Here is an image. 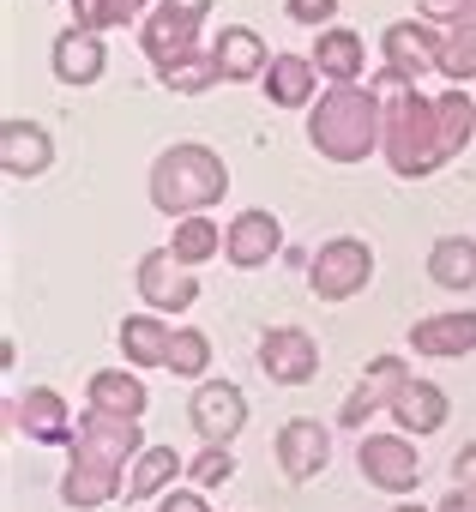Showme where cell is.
Masks as SVG:
<instances>
[{"label": "cell", "mask_w": 476, "mask_h": 512, "mask_svg": "<svg viewBox=\"0 0 476 512\" xmlns=\"http://www.w3.org/2000/svg\"><path fill=\"white\" fill-rule=\"evenodd\" d=\"M139 452H145L139 422L85 410L79 428H73V464H67V476H61V500H67L73 512H91V506L115 500V494L127 488L121 464H133Z\"/></svg>", "instance_id": "1"}, {"label": "cell", "mask_w": 476, "mask_h": 512, "mask_svg": "<svg viewBox=\"0 0 476 512\" xmlns=\"http://www.w3.org/2000/svg\"><path fill=\"white\" fill-rule=\"evenodd\" d=\"M308 139H314V151L332 157V163H362V157L386 139V109H380V97L362 91V85H332V91L314 103V115H308Z\"/></svg>", "instance_id": "2"}, {"label": "cell", "mask_w": 476, "mask_h": 512, "mask_svg": "<svg viewBox=\"0 0 476 512\" xmlns=\"http://www.w3.org/2000/svg\"><path fill=\"white\" fill-rule=\"evenodd\" d=\"M229 193V169L211 145H169L151 163V205L163 217H205V205H217Z\"/></svg>", "instance_id": "3"}, {"label": "cell", "mask_w": 476, "mask_h": 512, "mask_svg": "<svg viewBox=\"0 0 476 512\" xmlns=\"http://www.w3.org/2000/svg\"><path fill=\"white\" fill-rule=\"evenodd\" d=\"M392 91H398V97L386 103V139H380V151H386L392 175L422 181V175H434V169L446 163V151H440V121H434V103L416 97L410 85H392Z\"/></svg>", "instance_id": "4"}, {"label": "cell", "mask_w": 476, "mask_h": 512, "mask_svg": "<svg viewBox=\"0 0 476 512\" xmlns=\"http://www.w3.org/2000/svg\"><path fill=\"white\" fill-rule=\"evenodd\" d=\"M368 278H374V247L356 241V235L326 241L314 260H308V290L320 302H350L356 290H368Z\"/></svg>", "instance_id": "5"}, {"label": "cell", "mask_w": 476, "mask_h": 512, "mask_svg": "<svg viewBox=\"0 0 476 512\" xmlns=\"http://www.w3.org/2000/svg\"><path fill=\"white\" fill-rule=\"evenodd\" d=\"M205 7H211V0H163V7L145 19V55L157 61L163 79H169L175 67L199 61V55H193V25L205 19Z\"/></svg>", "instance_id": "6"}, {"label": "cell", "mask_w": 476, "mask_h": 512, "mask_svg": "<svg viewBox=\"0 0 476 512\" xmlns=\"http://www.w3.org/2000/svg\"><path fill=\"white\" fill-rule=\"evenodd\" d=\"M356 464H362V482L380 488V494H410L422 482V458L404 434H362Z\"/></svg>", "instance_id": "7"}, {"label": "cell", "mask_w": 476, "mask_h": 512, "mask_svg": "<svg viewBox=\"0 0 476 512\" xmlns=\"http://www.w3.org/2000/svg\"><path fill=\"white\" fill-rule=\"evenodd\" d=\"M434 67H440V25H428V19L386 25V85H410Z\"/></svg>", "instance_id": "8"}, {"label": "cell", "mask_w": 476, "mask_h": 512, "mask_svg": "<svg viewBox=\"0 0 476 512\" xmlns=\"http://www.w3.org/2000/svg\"><path fill=\"white\" fill-rule=\"evenodd\" d=\"M133 278H139V296H145L151 314H181V308H193V296H199L193 266H181L169 247H151Z\"/></svg>", "instance_id": "9"}, {"label": "cell", "mask_w": 476, "mask_h": 512, "mask_svg": "<svg viewBox=\"0 0 476 512\" xmlns=\"http://www.w3.org/2000/svg\"><path fill=\"white\" fill-rule=\"evenodd\" d=\"M187 416H193L205 446H229L235 434L248 428V398H242V386H229V380H199Z\"/></svg>", "instance_id": "10"}, {"label": "cell", "mask_w": 476, "mask_h": 512, "mask_svg": "<svg viewBox=\"0 0 476 512\" xmlns=\"http://www.w3.org/2000/svg\"><path fill=\"white\" fill-rule=\"evenodd\" d=\"M260 368L278 380V386H308L314 368H320V344L302 332V326H272L260 338Z\"/></svg>", "instance_id": "11"}, {"label": "cell", "mask_w": 476, "mask_h": 512, "mask_svg": "<svg viewBox=\"0 0 476 512\" xmlns=\"http://www.w3.org/2000/svg\"><path fill=\"white\" fill-rule=\"evenodd\" d=\"M404 380H410V368H404L398 356H374V362L362 368V380H356V392L344 398V410H338V422H344V428H362L368 416H380V410H392V398L404 392Z\"/></svg>", "instance_id": "12"}, {"label": "cell", "mask_w": 476, "mask_h": 512, "mask_svg": "<svg viewBox=\"0 0 476 512\" xmlns=\"http://www.w3.org/2000/svg\"><path fill=\"white\" fill-rule=\"evenodd\" d=\"M278 247H284V229H278V217H272V211H260V205H254V211H242V217L223 229V260H229L235 272H260Z\"/></svg>", "instance_id": "13"}, {"label": "cell", "mask_w": 476, "mask_h": 512, "mask_svg": "<svg viewBox=\"0 0 476 512\" xmlns=\"http://www.w3.org/2000/svg\"><path fill=\"white\" fill-rule=\"evenodd\" d=\"M7 410H13V428H25L31 440H43V446H73V428H79V416L67 410V398H61V392L37 386L31 398H13Z\"/></svg>", "instance_id": "14"}, {"label": "cell", "mask_w": 476, "mask_h": 512, "mask_svg": "<svg viewBox=\"0 0 476 512\" xmlns=\"http://www.w3.org/2000/svg\"><path fill=\"white\" fill-rule=\"evenodd\" d=\"M326 458H332V434H326L314 416H290V422L278 428V464H284V476H290V482L320 476V470H326Z\"/></svg>", "instance_id": "15"}, {"label": "cell", "mask_w": 476, "mask_h": 512, "mask_svg": "<svg viewBox=\"0 0 476 512\" xmlns=\"http://www.w3.org/2000/svg\"><path fill=\"white\" fill-rule=\"evenodd\" d=\"M49 61H55V79H61V85H97L103 67H109V49H103L97 31H79V25H73V31L55 37Z\"/></svg>", "instance_id": "16"}, {"label": "cell", "mask_w": 476, "mask_h": 512, "mask_svg": "<svg viewBox=\"0 0 476 512\" xmlns=\"http://www.w3.org/2000/svg\"><path fill=\"white\" fill-rule=\"evenodd\" d=\"M49 163H55V139H49L37 121H7V127H0V169H7V175L31 181V175H43Z\"/></svg>", "instance_id": "17"}, {"label": "cell", "mask_w": 476, "mask_h": 512, "mask_svg": "<svg viewBox=\"0 0 476 512\" xmlns=\"http://www.w3.org/2000/svg\"><path fill=\"white\" fill-rule=\"evenodd\" d=\"M386 416H392L404 434H440V428H446V416H452V404H446V392H440L434 380H416V374H410Z\"/></svg>", "instance_id": "18"}, {"label": "cell", "mask_w": 476, "mask_h": 512, "mask_svg": "<svg viewBox=\"0 0 476 512\" xmlns=\"http://www.w3.org/2000/svg\"><path fill=\"white\" fill-rule=\"evenodd\" d=\"M410 350H416V356H470V350H476V308L416 320V326H410Z\"/></svg>", "instance_id": "19"}, {"label": "cell", "mask_w": 476, "mask_h": 512, "mask_svg": "<svg viewBox=\"0 0 476 512\" xmlns=\"http://www.w3.org/2000/svg\"><path fill=\"white\" fill-rule=\"evenodd\" d=\"M211 67H217V79H266L272 55H266V43H260L254 31L229 25V31H217V43H211Z\"/></svg>", "instance_id": "20"}, {"label": "cell", "mask_w": 476, "mask_h": 512, "mask_svg": "<svg viewBox=\"0 0 476 512\" xmlns=\"http://www.w3.org/2000/svg\"><path fill=\"white\" fill-rule=\"evenodd\" d=\"M169 338H175L169 320H157V314H127V320H121V356H127V368H169Z\"/></svg>", "instance_id": "21"}, {"label": "cell", "mask_w": 476, "mask_h": 512, "mask_svg": "<svg viewBox=\"0 0 476 512\" xmlns=\"http://www.w3.org/2000/svg\"><path fill=\"white\" fill-rule=\"evenodd\" d=\"M440 73L446 79H476V0L440 25Z\"/></svg>", "instance_id": "22"}, {"label": "cell", "mask_w": 476, "mask_h": 512, "mask_svg": "<svg viewBox=\"0 0 476 512\" xmlns=\"http://www.w3.org/2000/svg\"><path fill=\"white\" fill-rule=\"evenodd\" d=\"M314 73H320V67L302 61V55H272V67H266L260 85H266V97H272L278 109H302V103H314V85H320Z\"/></svg>", "instance_id": "23"}, {"label": "cell", "mask_w": 476, "mask_h": 512, "mask_svg": "<svg viewBox=\"0 0 476 512\" xmlns=\"http://www.w3.org/2000/svg\"><path fill=\"white\" fill-rule=\"evenodd\" d=\"M145 386L127 374V368H97L91 374V410H103V416H127V422H139L145 416Z\"/></svg>", "instance_id": "24"}, {"label": "cell", "mask_w": 476, "mask_h": 512, "mask_svg": "<svg viewBox=\"0 0 476 512\" xmlns=\"http://www.w3.org/2000/svg\"><path fill=\"white\" fill-rule=\"evenodd\" d=\"M362 61H368V49H362L356 31H320V43H314V67H320V79H332V85H356V79H362Z\"/></svg>", "instance_id": "25"}, {"label": "cell", "mask_w": 476, "mask_h": 512, "mask_svg": "<svg viewBox=\"0 0 476 512\" xmlns=\"http://www.w3.org/2000/svg\"><path fill=\"white\" fill-rule=\"evenodd\" d=\"M187 470V458H175V446H145L127 470V500H151V494H169L175 476Z\"/></svg>", "instance_id": "26"}, {"label": "cell", "mask_w": 476, "mask_h": 512, "mask_svg": "<svg viewBox=\"0 0 476 512\" xmlns=\"http://www.w3.org/2000/svg\"><path fill=\"white\" fill-rule=\"evenodd\" d=\"M428 278L440 290H470L476 284V241L470 235H440L428 253Z\"/></svg>", "instance_id": "27"}, {"label": "cell", "mask_w": 476, "mask_h": 512, "mask_svg": "<svg viewBox=\"0 0 476 512\" xmlns=\"http://www.w3.org/2000/svg\"><path fill=\"white\" fill-rule=\"evenodd\" d=\"M434 121H440V151L458 157L470 145V133H476V103L464 97V85H452V91L434 97Z\"/></svg>", "instance_id": "28"}, {"label": "cell", "mask_w": 476, "mask_h": 512, "mask_svg": "<svg viewBox=\"0 0 476 512\" xmlns=\"http://www.w3.org/2000/svg\"><path fill=\"white\" fill-rule=\"evenodd\" d=\"M217 247H223V229H217L211 217H181L175 235H169V253H175L181 266H205Z\"/></svg>", "instance_id": "29"}, {"label": "cell", "mask_w": 476, "mask_h": 512, "mask_svg": "<svg viewBox=\"0 0 476 512\" xmlns=\"http://www.w3.org/2000/svg\"><path fill=\"white\" fill-rule=\"evenodd\" d=\"M205 368H211V338L199 326H175V338H169V374L199 380Z\"/></svg>", "instance_id": "30"}, {"label": "cell", "mask_w": 476, "mask_h": 512, "mask_svg": "<svg viewBox=\"0 0 476 512\" xmlns=\"http://www.w3.org/2000/svg\"><path fill=\"white\" fill-rule=\"evenodd\" d=\"M133 7H139V0H73V25L79 31H115V25H127L133 19Z\"/></svg>", "instance_id": "31"}, {"label": "cell", "mask_w": 476, "mask_h": 512, "mask_svg": "<svg viewBox=\"0 0 476 512\" xmlns=\"http://www.w3.org/2000/svg\"><path fill=\"white\" fill-rule=\"evenodd\" d=\"M187 476H193V488H217V482H229V476H235L229 446H205L199 458H187Z\"/></svg>", "instance_id": "32"}, {"label": "cell", "mask_w": 476, "mask_h": 512, "mask_svg": "<svg viewBox=\"0 0 476 512\" xmlns=\"http://www.w3.org/2000/svg\"><path fill=\"white\" fill-rule=\"evenodd\" d=\"M284 7H290L296 25H308L320 37V25H332V13H338V0H284Z\"/></svg>", "instance_id": "33"}, {"label": "cell", "mask_w": 476, "mask_h": 512, "mask_svg": "<svg viewBox=\"0 0 476 512\" xmlns=\"http://www.w3.org/2000/svg\"><path fill=\"white\" fill-rule=\"evenodd\" d=\"M452 488H470V494H476V440L458 446V458H452Z\"/></svg>", "instance_id": "34"}, {"label": "cell", "mask_w": 476, "mask_h": 512, "mask_svg": "<svg viewBox=\"0 0 476 512\" xmlns=\"http://www.w3.org/2000/svg\"><path fill=\"white\" fill-rule=\"evenodd\" d=\"M157 512H211V506H205V494H199V488H169Z\"/></svg>", "instance_id": "35"}, {"label": "cell", "mask_w": 476, "mask_h": 512, "mask_svg": "<svg viewBox=\"0 0 476 512\" xmlns=\"http://www.w3.org/2000/svg\"><path fill=\"white\" fill-rule=\"evenodd\" d=\"M434 512H476V494H470V488H452V494H446Z\"/></svg>", "instance_id": "36"}, {"label": "cell", "mask_w": 476, "mask_h": 512, "mask_svg": "<svg viewBox=\"0 0 476 512\" xmlns=\"http://www.w3.org/2000/svg\"><path fill=\"white\" fill-rule=\"evenodd\" d=\"M428 7H452L458 13V7H470V0H428Z\"/></svg>", "instance_id": "37"}, {"label": "cell", "mask_w": 476, "mask_h": 512, "mask_svg": "<svg viewBox=\"0 0 476 512\" xmlns=\"http://www.w3.org/2000/svg\"><path fill=\"white\" fill-rule=\"evenodd\" d=\"M392 512H422V506H392Z\"/></svg>", "instance_id": "38"}]
</instances>
